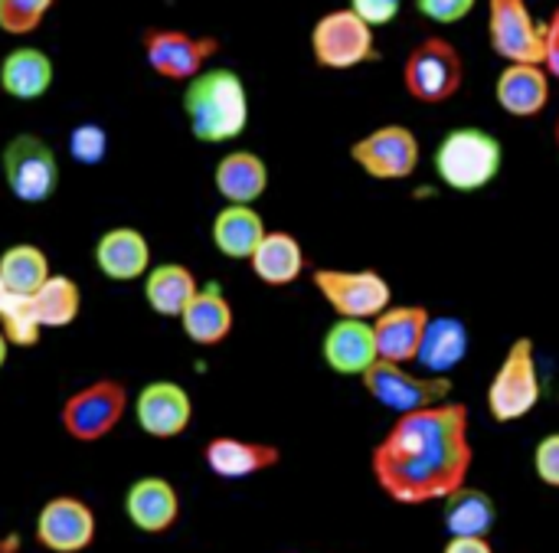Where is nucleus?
I'll use <instances>...</instances> for the list:
<instances>
[{"instance_id": "nucleus-1", "label": "nucleus", "mask_w": 559, "mask_h": 553, "mask_svg": "<svg viewBox=\"0 0 559 553\" xmlns=\"http://www.w3.org/2000/svg\"><path fill=\"white\" fill-rule=\"evenodd\" d=\"M472 469L468 407L403 413L373 449V479L396 505H429L459 492Z\"/></svg>"}, {"instance_id": "nucleus-2", "label": "nucleus", "mask_w": 559, "mask_h": 553, "mask_svg": "<svg viewBox=\"0 0 559 553\" xmlns=\"http://www.w3.org/2000/svg\"><path fill=\"white\" fill-rule=\"evenodd\" d=\"M183 111L197 141H233L249 125V92L233 69H203L190 79Z\"/></svg>"}, {"instance_id": "nucleus-3", "label": "nucleus", "mask_w": 559, "mask_h": 553, "mask_svg": "<svg viewBox=\"0 0 559 553\" xmlns=\"http://www.w3.org/2000/svg\"><path fill=\"white\" fill-rule=\"evenodd\" d=\"M488 36L495 52L511 66H537L547 75L559 72V16L534 23L521 0H495L488 7Z\"/></svg>"}, {"instance_id": "nucleus-4", "label": "nucleus", "mask_w": 559, "mask_h": 553, "mask_svg": "<svg viewBox=\"0 0 559 553\" xmlns=\"http://www.w3.org/2000/svg\"><path fill=\"white\" fill-rule=\"evenodd\" d=\"M436 170L445 187L475 193L488 187L501 170V141L481 128H455L436 151Z\"/></svg>"}, {"instance_id": "nucleus-5", "label": "nucleus", "mask_w": 559, "mask_h": 553, "mask_svg": "<svg viewBox=\"0 0 559 553\" xmlns=\"http://www.w3.org/2000/svg\"><path fill=\"white\" fill-rule=\"evenodd\" d=\"M540 393L534 341L518 338L488 387V410L498 423H518L540 403Z\"/></svg>"}, {"instance_id": "nucleus-6", "label": "nucleus", "mask_w": 559, "mask_h": 553, "mask_svg": "<svg viewBox=\"0 0 559 553\" xmlns=\"http://www.w3.org/2000/svg\"><path fill=\"white\" fill-rule=\"evenodd\" d=\"M3 180L10 193L23 203H43L56 193L59 184V164L52 148L36 134H16L3 148Z\"/></svg>"}, {"instance_id": "nucleus-7", "label": "nucleus", "mask_w": 559, "mask_h": 553, "mask_svg": "<svg viewBox=\"0 0 559 553\" xmlns=\"http://www.w3.org/2000/svg\"><path fill=\"white\" fill-rule=\"evenodd\" d=\"M462 79H465V62L459 49L442 36L423 39L406 59V89L413 98L426 105H439L452 98L462 89Z\"/></svg>"}, {"instance_id": "nucleus-8", "label": "nucleus", "mask_w": 559, "mask_h": 553, "mask_svg": "<svg viewBox=\"0 0 559 553\" xmlns=\"http://www.w3.org/2000/svg\"><path fill=\"white\" fill-rule=\"evenodd\" d=\"M314 289L344 321H367L390 308V285L380 272H341L321 269L314 272Z\"/></svg>"}, {"instance_id": "nucleus-9", "label": "nucleus", "mask_w": 559, "mask_h": 553, "mask_svg": "<svg viewBox=\"0 0 559 553\" xmlns=\"http://www.w3.org/2000/svg\"><path fill=\"white\" fill-rule=\"evenodd\" d=\"M364 387L380 407L396 410L400 416L439 407L452 390L449 377H419V374H409V370H403L396 364H383V361H373V367L364 374Z\"/></svg>"}, {"instance_id": "nucleus-10", "label": "nucleus", "mask_w": 559, "mask_h": 553, "mask_svg": "<svg viewBox=\"0 0 559 553\" xmlns=\"http://www.w3.org/2000/svg\"><path fill=\"white\" fill-rule=\"evenodd\" d=\"M128 393L118 380H98L85 390H75L62 403V426L79 443L105 439L124 416Z\"/></svg>"}, {"instance_id": "nucleus-11", "label": "nucleus", "mask_w": 559, "mask_h": 553, "mask_svg": "<svg viewBox=\"0 0 559 553\" xmlns=\"http://www.w3.org/2000/svg\"><path fill=\"white\" fill-rule=\"evenodd\" d=\"M311 52L324 69H354L360 62H373V30H367L350 7L324 13L311 30Z\"/></svg>"}, {"instance_id": "nucleus-12", "label": "nucleus", "mask_w": 559, "mask_h": 553, "mask_svg": "<svg viewBox=\"0 0 559 553\" xmlns=\"http://www.w3.org/2000/svg\"><path fill=\"white\" fill-rule=\"evenodd\" d=\"M350 157L377 180H403L419 164V141L403 125H386L370 131L350 148Z\"/></svg>"}, {"instance_id": "nucleus-13", "label": "nucleus", "mask_w": 559, "mask_h": 553, "mask_svg": "<svg viewBox=\"0 0 559 553\" xmlns=\"http://www.w3.org/2000/svg\"><path fill=\"white\" fill-rule=\"evenodd\" d=\"M219 49L216 36H190L180 30H147L144 52L157 75L164 79H193L203 72L206 59Z\"/></svg>"}, {"instance_id": "nucleus-14", "label": "nucleus", "mask_w": 559, "mask_h": 553, "mask_svg": "<svg viewBox=\"0 0 559 553\" xmlns=\"http://www.w3.org/2000/svg\"><path fill=\"white\" fill-rule=\"evenodd\" d=\"M36 541L49 553H82L95 541V515L79 498H52L36 518Z\"/></svg>"}, {"instance_id": "nucleus-15", "label": "nucleus", "mask_w": 559, "mask_h": 553, "mask_svg": "<svg viewBox=\"0 0 559 553\" xmlns=\"http://www.w3.org/2000/svg\"><path fill=\"white\" fill-rule=\"evenodd\" d=\"M190 413L193 403L187 397V390L174 380H154L141 390L138 403H134V416L138 426L154 436V439H174L190 426Z\"/></svg>"}, {"instance_id": "nucleus-16", "label": "nucleus", "mask_w": 559, "mask_h": 553, "mask_svg": "<svg viewBox=\"0 0 559 553\" xmlns=\"http://www.w3.org/2000/svg\"><path fill=\"white\" fill-rule=\"evenodd\" d=\"M429 325V311L423 305H406V308H386L377 315L373 331V351L377 361L403 367L406 361H416L423 331Z\"/></svg>"}, {"instance_id": "nucleus-17", "label": "nucleus", "mask_w": 559, "mask_h": 553, "mask_svg": "<svg viewBox=\"0 0 559 553\" xmlns=\"http://www.w3.org/2000/svg\"><path fill=\"white\" fill-rule=\"evenodd\" d=\"M203 459L216 479L239 482V479H252L259 472L275 469L282 462V452L269 443H246V439H233V436H216L203 449Z\"/></svg>"}, {"instance_id": "nucleus-18", "label": "nucleus", "mask_w": 559, "mask_h": 553, "mask_svg": "<svg viewBox=\"0 0 559 553\" xmlns=\"http://www.w3.org/2000/svg\"><path fill=\"white\" fill-rule=\"evenodd\" d=\"M124 515L144 534L170 531L180 518V502H177L174 485L167 479H157V475L134 482L124 495Z\"/></svg>"}, {"instance_id": "nucleus-19", "label": "nucleus", "mask_w": 559, "mask_h": 553, "mask_svg": "<svg viewBox=\"0 0 559 553\" xmlns=\"http://www.w3.org/2000/svg\"><path fill=\"white\" fill-rule=\"evenodd\" d=\"M468 354V328L459 318H429L416 364L426 370V377H449Z\"/></svg>"}, {"instance_id": "nucleus-20", "label": "nucleus", "mask_w": 559, "mask_h": 553, "mask_svg": "<svg viewBox=\"0 0 559 553\" xmlns=\"http://www.w3.org/2000/svg\"><path fill=\"white\" fill-rule=\"evenodd\" d=\"M95 262L98 269L115 279V282H134L147 272V262H151V246L147 239L131 230V226H118V230H108L98 246H95Z\"/></svg>"}, {"instance_id": "nucleus-21", "label": "nucleus", "mask_w": 559, "mask_h": 553, "mask_svg": "<svg viewBox=\"0 0 559 553\" xmlns=\"http://www.w3.org/2000/svg\"><path fill=\"white\" fill-rule=\"evenodd\" d=\"M498 105L514 118H534L550 102V79L537 66H508L495 85Z\"/></svg>"}, {"instance_id": "nucleus-22", "label": "nucleus", "mask_w": 559, "mask_h": 553, "mask_svg": "<svg viewBox=\"0 0 559 553\" xmlns=\"http://www.w3.org/2000/svg\"><path fill=\"white\" fill-rule=\"evenodd\" d=\"M180 321H183V334L193 344L213 348V344L226 341V334L233 331V308L219 285H203L183 308Z\"/></svg>"}, {"instance_id": "nucleus-23", "label": "nucleus", "mask_w": 559, "mask_h": 553, "mask_svg": "<svg viewBox=\"0 0 559 553\" xmlns=\"http://www.w3.org/2000/svg\"><path fill=\"white\" fill-rule=\"evenodd\" d=\"M324 361L331 370L337 374H367L377 361L373 351V331L367 321H337L328 334H324Z\"/></svg>"}, {"instance_id": "nucleus-24", "label": "nucleus", "mask_w": 559, "mask_h": 553, "mask_svg": "<svg viewBox=\"0 0 559 553\" xmlns=\"http://www.w3.org/2000/svg\"><path fill=\"white\" fill-rule=\"evenodd\" d=\"M52 85V62L36 46H20L0 62V89L10 98L33 102Z\"/></svg>"}, {"instance_id": "nucleus-25", "label": "nucleus", "mask_w": 559, "mask_h": 553, "mask_svg": "<svg viewBox=\"0 0 559 553\" xmlns=\"http://www.w3.org/2000/svg\"><path fill=\"white\" fill-rule=\"evenodd\" d=\"M249 262L265 285L282 289L305 272V249L292 233H265L255 252L249 256Z\"/></svg>"}, {"instance_id": "nucleus-26", "label": "nucleus", "mask_w": 559, "mask_h": 553, "mask_svg": "<svg viewBox=\"0 0 559 553\" xmlns=\"http://www.w3.org/2000/svg\"><path fill=\"white\" fill-rule=\"evenodd\" d=\"M265 184L269 170L252 151H233L216 164V190L229 200V207H249L265 193Z\"/></svg>"}, {"instance_id": "nucleus-27", "label": "nucleus", "mask_w": 559, "mask_h": 553, "mask_svg": "<svg viewBox=\"0 0 559 553\" xmlns=\"http://www.w3.org/2000/svg\"><path fill=\"white\" fill-rule=\"evenodd\" d=\"M442 505H445V531H449V538H488L491 534L498 508H495L488 492L462 485L459 492L442 498Z\"/></svg>"}, {"instance_id": "nucleus-28", "label": "nucleus", "mask_w": 559, "mask_h": 553, "mask_svg": "<svg viewBox=\"0 0 559 553\" xmlns=\"http://www.w3.org/2000/svg\"><path fill=\"white\" fill-rule=\"evenodd\" d=\"M265 236V223L252 207H226L213 220V246L229 259H249Z\"/></svg>"}, {"instance_id": "nucleus-29", "label": "nucleus", "mask_w": 559, "mask_h": 553, "mask_svg": "<svg viewBox=\"0 0 559 553\" xmlns=\"http://www.w3.org/2000/svg\"><path fill=\"white\" fill-rule=\"evenodd\" d=\"M144 295H147V305L164 315V318H180L183 308L190 305V298L197 295V279L187 266H177V262H167V266H157L147 282H144Z\"/></svg>"}, {"instance_id": "nucleus-30", "label": "nucleus", "mask_w": 559, "mask_h": 553, "mask_svg": "<svg viewBox=\"0 0 559 553\" xmlns=\"http://www.w3.org/2000/svg\"><path fill=\"white\" fill-rule=\"evenodd\" d=\"M46 279H49V262H46L39 246L20 243L0 256V282L7 289V295L33 298Z\"/></svg>"}, {"instance_id": "nucleus-31", "label": "nucleus", "mask_w": 559, "mask_h": 553, "mask_svg": "<svg viewBox=\"0 0 559 553\" xmlns=\"http://www.w3.org/2000/svg\"><path fill=\"white\" fill-rule=\"evenodd\" d=\"M82 308V292L69 275H49L33 295V311L39 328H66Z\"/></svg>"}, {"instance_id": "nucleus-32", "label": "nucleus", "mask_w": 559, "mask_h": 553, "mask_svg": "<svg viewBox=\"0 0 559 553\" xmlns=\"http://www.w3.org/2000/svg\"><path fill=\"white\" fill-rule=\"evenodd\" d=\"M39 321L33 311V298L23 295H7L3 308H0V334L7 344L13 348H33L39 341Z\"/></svg>"}, {"instance_id": "nucleus-33", "label": "nucleus", "mask_w": 559, "mask_h": 553, "mask_svg": "<svg viewBox=\"0 0 559 553\" xmlns=\"http://www.w3.org/2000/svg\"><path fill=\"white\" fill-rule=\"evenodd\" d=\"M49 7V0H0V30L10 36H26L43 23Z\"/></svg>"}, {"instance_id": "nucleus-34", "label": "nucleus", "mask_w": 559, "mask_h": 553, "mask_svg": "<svg viewBox=\"0 0 559 553\" xmlns=\"http://www.w3.org/2000/svg\"><path fill=\"white\" fill-rule=\"evenodd\" d=\"M105 151H108V134L102 125L95 121H85L79 128H72L69 134V154L75 164H85V167H95L105 161Z\"/></svg>"}, {"instance_id": "nucleus-35", "label": "nucleus", "mask_w": 559, "mask_h": 553, "mask_svg": "<svg viewBox=\"0 0 559 553\" xmlns=\"http://www.w3.org/2000/svg\"><path fill=\"white\" fill-rule=\"evenodd\" d=\"M534 472L537 479L547 485V489H557L559 485V436L550 433L540 439L537 452H534Z\"/></svg>"}, {"instance_id": "nucleus-36", "label": "nucleus", "mask_w": 559, "mask_h": 553, "mask_svg": "<svg viewBox=\"0 0 559 553\" xmlns=\"http://www.w3.org/2000/svg\"><path fill=\"white\" fill-rule=\"evenodd\" d=\"M350 13H354L367 30H373V26L393 23L396 13H400V3H396V0H357V3H350Z\"/></svg>"}, {"instance_id": "nucleus-37", "label": "nucleus", "mask_w": 559, "mask_h": 553, "mask_svg": "<svg viewBox=\"0 0 559 553\" xmlns=\"http://www.w3.org/2000/svg\"><path fill=\"white\" fill-rule=\"evenodd\" d=\"M472 0H423L419 3V13L436 20V23H459L472 13Z\"/></svg>"}, {"instance_id": "nucleus-38", "label": "nucleus", "mask_w": 559, "mask_h": 553, "mask_svg": "<svg viewBox=\"0 0 559 553\" xmlns=\"http://www.w3.org/2000/svg\"><path fill=\"white\" fill-rule=\"evenodd\" d=\"M442 553H495L488 538H449Z\"/></svg>"}, {"instance_id": "nucleus-39", "label": "nucleus", "mask_w": 559, "mask_h": 553, "mask_svg": "<svg viewBox=\"0 0 559 553\" xmlns=\"http://www.w3.org/2000/svg\"><path fill=\"white\" fill-rule=\"evenodd\" d=\"M3 361H7V341H3V334H0V367H3Z\"/></svg>"}, {"instance_id": "nucleus-40", "label": "nucleus", "mask_w": 559, "mask_h": 553, "mask_svg": "<svg viewBox=\"0 0 559 553\" xmlns=\"http://www.w3.org/2000/svg\"><path fill=\"white\" fill-rule=\"evenodd\" d=\"M3 302H7V289H3V282H0V308H3Z\"/></svg>"}]
</instances>
